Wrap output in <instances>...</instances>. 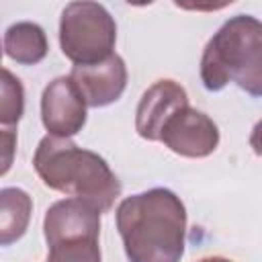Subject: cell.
Returning <instances> with one entry per match:
<instances>
[{"mask_svg":"<svg viewBox=\"0 0 262 262\" xmlns=\"http://www.w3.org/2000/svg\"><path fill=\"white\" fill-rule=\"evenodd\" d=\"M41 121L53 137H72L86 125V102L70 76H59L45 86Z\"/></svg>","mask_w":262,"mask_h":262,"instance_id":"cell-6","label":"cell"},{"mask_svg":"<svg viewBox=\"0 0 262 262\" xmlns=\"http://www.w3.org/2000/svg\"><path fill=\"white\" fill-rule=\"evenodd\" d=\"M72 82L80 90L86 106L98 108L113 104L127 88V68L121 55L113 53L100 63L74 66L70 72Z\"/></svg>","mask_w":262,"mask_h":262,"instance_id":"cell-7","label":"cell"},{"mask_svg":"<svg viewBox=\"0 0 262 262\" xmlns=\"http://www.w3.org/2000/svg\"><path fill=\"white\" fill-rule=\"evenodd\" d=\"M117 229L129 262H180L186 209L170 188H149L119 203Z\"/></svg>","mask_w":262,"mask_h":262,"instance_id":"cell-1","label":"cell"},{"mask_svg":"<svg viewBox=\"0 0 262 262\" xmlns=\"http://www.w3.org/2000/svg\"><path fill=\"white\" fill-rule=\"evenodd\" d=\"M33 199L23 188H0V246L16 244L29 229Z\"/></svg>","mask_w":262,"mask_h":262,"instance_id":"cell-9","label":"cell"},{"mask_svg":"<svg viewBox=\"0 0 262 262\" xmlns=\"http://www.w3.org/2000/svg\"><path fill=\"white\" fill-rule=\"evenodd\" d=\"M199 262H233V260L223 258V256H209V258H203V260H199Z\"/></svg>","mask_w":262,"mask_h":262,"instance_id":"cell-14","label":"cell"},{"mask_svg":"<svg viewBox=\"0 0 262 262\" xmlns=\"http://www.w3.org/2000/svg\"><path fill=\"white\" fill-rule=\"evenodd\" d=\"M0 61H2V45H0Z\"/></svg>","mask_w":262,"mask_h":262,"instance_id":"cell-15","label":"cell"},{"mask_svg":"<svg viewBox=\"0 0 262 262\" xmlns=\"http://www.w3.org/2000/svg\"><path fill=\"white\" fill-rule=\"evenodd\" d=\"M160 141L184 158H207L219 145V129L205 113L182 106L162 127Z\"/></svg>","mask_w":262,"mask_h":262,"instance_id":"cell-5","label":"cell"},{"mask_svg":"<svg viewBox=\"0 0 262 262\" xmlns=\"http://www.w3.org/2000/svg\"><path fill=\"white\" fill-rule=\"evenodd\" d=\"M25 113L23 82L6 68H0V129H16Z\"/></svg>","mask_w":262,"mask_h":262,"instance_id":"cell-11","label":"cell"},{"mask_svg":"<svg viewBox=\"0 0 262 262\" xmlns=\"http://www.w3.org/2000/svg\"><path fill=\"white\" fill-rule=\"evenodd\" d=\"M33 166L47 188L80 199L100 213L111 211L121 194V182L106 160L70 137L45 135L35 149Z\"/></svg>","mask_w":262,"mask_h":262,"instance_id":"cell-2","label":"cell"},{"mask_svg":"<svg viewBox=\"0 0 262 262\" xmlns=\"http://www.w3.org/2000/svg\"><path fill=\"white\" fill-rule=\"evenodd\" d=\"M4 51L12 61L20 66H35L43 61L49 51L47 35L37 23H14L4 33Z\"/></svg>","mask_w":262,"mask_h":262,"instance_id":"cell-10","label":"cell"},{"mask_svg":"<svg viewBox=\"0 0 262 262\" xmlns=\"http://www.w3.org/2000/svg\"><path fill=\"white\" fill-rule=\"evenodd\" d=\"M117 25L98 2H70L59 18V45L74 66L100 63L113 55Z\"/></svg>","mask_w":262,"mask_h":262,"instance_id":"cell-4","label":"cell"},{"mask_svg":"<svg viewBox=\"0 0 262 262\" xmlns=\"http://www.w3.org/2000/svg\"><path fill=\"white\" fill-rule=\"evenodd\" d=\"M201 80L211 92L233 82L254 98L262 94V25L256 16L235 14L221 25L205 45Z\"/></svg>","mask_w":262,"mask_h":262,"instance_id":"cell-3","label":"cell"},{"mask_svg":"<svg viewBox=\"0 0 262 262\" xmlns=\"http://www.w3.org/2000/svg\"><path fill=\"white\" fill-rule=\"evenodd\" d=\"M182 106H188L186 90L174 80H158L141 94L135 111V131L147 141H160L164 123Z\"/></svg>","mask_w":262,"mask_h":262,"instance_id":"cell-8","label":"cell"},{"mask_svg":"<svg viewBox=\"0 0 262 262\" xmlns=\"http://www.w3.org/2000/svg\"><path fill=\"white\" fill-rule=\"evenodd\" d=\"M45 262H100L98 237H76L47 242Z\"/></svg>","mask_w":262,"mask_h":262,"instance_id":"cell-12","label":"cell"},{"mask_svg":"<svg viewBox=\"0 0 262 262\" xmlns=\"http://www.w3.org/2000/svg\"><path fill=\"white\" fill-rule=\"evenodd\" d=\"M16 156V129H0V176H4Z\"/></svg>","mask_w":262,"mask_h":262,"instance_id":"cell-13","label":"cell"}]
</instances>
